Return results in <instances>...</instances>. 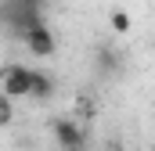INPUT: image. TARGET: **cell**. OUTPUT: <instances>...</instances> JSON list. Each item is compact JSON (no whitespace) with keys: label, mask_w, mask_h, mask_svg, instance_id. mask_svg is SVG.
Instances as JSON below:
<instances>
[{"label":"cell","mask_w":155,"mask_h":151,"mask_svg":"<svg viewBox=\"0 0 155 151\" xmlns=\"http://www.w3.org/2000/svg\"><path fill=\"white\" fill-rule=\"evenodd\" d=\"M33 90V69L29 65H4L0 69V94H7L11 101L29 97Z\"/></svg>","instance_id":"cell-1"},{"label":"cell","mask_w":155,"mask_h":151,"mask_svg":"<svg viewBox=\"0 0 155 151\" xmlns=\"http://www.w3.org/2000/svg\"><path fill=\"white\" fill-rule=\"evenodd\" d=\"M22 40H25V47H29V54H36V58H51L54 54V47H58V40L51 33V25L40 18L33 22L29 29H22Z\"/></svg>","instance_id":"cell-2"},{"label":"cell","mask_w":155,"mask_h":151,"mask_svg":"<svg viewBox=\"0 0 155 151\" xmlns=\"http://www.w3.org/2000/svg\"><path fill=\"white\" fill-rule=\"evenodd\" d=\"M54 140H58V148H76V144H87V130H83V122H79L76 115H61V119H54Z\"/></svg>","instance_id":"cell-3"},{"label":"cell","mask_w":155,"mask_h":151,"mask_svg":"<svg viewBox=\"0 0 155 151\" xmlns=\"http://www.w3.org/2000/svg\"><path fill=\"white\" fill-rule=\"evenodd\" d=\"M29 97L33 101H51L54 97V79H51V72L33 69V90H29Z\"/></svg>","instance_id":"cell-4"},{"label":"cell","mask_w":155,"mask_h":151,"mask_svg":"<svg viewBox=\"0 0 155 151\" xmlns=\"http://www.w3.org/2000/svg\"><path fill=\"white\" fill-rule=\"evenodd\" d=\"M108 29H112L116 36H126V33L134 29V18H130V11H123V7H112V11H108Z\"/></svg>","instance_id":"cell-5"},{"label":"cell","mask_w":155,"mask_h":151,"mask_svg":"<svg viewBox=\"0 0 155 151\" xmlns=\"http://www.w3.org/2000/svg\"><path fill=\"white\" fill-rule=\"evenodd\" d=\"M97 65H101V72H116L119 69V54L112 47H97Z\"/></svg>","instance_id":"cell-6"},{"label":"cell","mask_w":155,"mask_h":151,"mask_svg":"<svg viewBox=\"0 0 155 151\" xmlns=\"http://www.w3.org/2000/svg\"><path fill=\"white\" fill-rule=\"evenodd\" d=\"M11 122H15V101L7 94H0V130H7Z\"/></svg>","instance_id":"cell-7"},{"label":"cell","mask_w":155,"mask_h":151,"mask_svg":"<svg viewBox=\"0 0 155 151\" xmlns=\"http://www.w3.org/2000/svg\"><path fill=\"white\" fill-rule=\"evenodd\" d=\"M58 151H87V144H76V148H58Z\"/></svg>","instance_id":"cell-8"}]
</instances>
